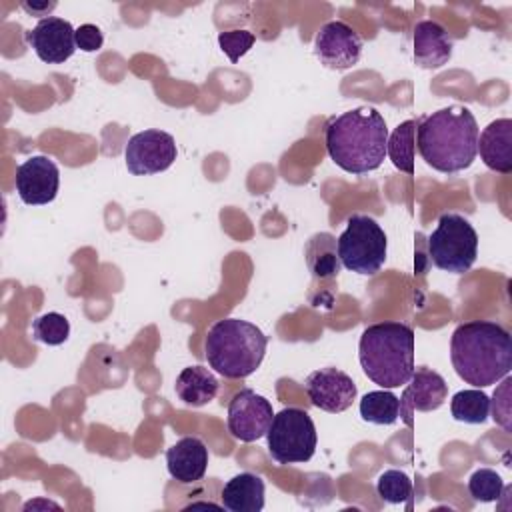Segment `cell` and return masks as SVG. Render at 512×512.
Returning a JSON list of instances; mask_svg holds the SVG:
<instances>
[{"label": "cell", "mask_w": 512, "mask_h": 512, "mask_svg": "<svg viewBox=\"0 0 512 512\" xmlns=\"http://www.w3.org/2000/svg\"><path fill=\"white\" fill-rule=\"evenodd\" d=\"M450 360L466 384L492 386L512 370L510 332L490 320L462 322L450 338Z\"/></svg>", "instance_id": "1"}, {"label": "cell", "mask_w": 512, "mask_h": 512, "mask_svg": "<svg viewBox=\"0 0 512 512\" xmlns=\"http://www.w3.org/2000/svg\"><path fill=\"white\" fill-rule=\"evenodd\" d=\"M324 142L336 166L350 174H366L384 162L388 126L372 106H360L326 122Z\"/></svg>", "instance_id": "2"}, {"label": "cell", "mask_w": 512, "mask_h": 512, "mask_svg": "<svg viewBox=\"0 0 512 512\" xmlns=\"http://www.w3.org/2000/svg\"><path fill=\"white\" fill-rule=\"evenodd\" d=\"M416 144L422 160L442 174L472 166L478 154V124L470 108L448 106L418 118Z\"/></svg>", "instance_id": "3"}, {"label": "cell", "mask_w": 512, "mask_h": 512, "mask_svg": "<svg viewBox=\"0 0 512 512\" xmlns=\"http://www.w3.org/2000/svg\"><path fill=\"white\" fill-rule=\"evenodd\" d=\"M358 358L364 374L390 390L404 386L414 374V330L404 322H378L366 326Z\"/></svg>", "instance_id": "4"}, {"label": "cell", "mask_w": 512, "mask_h": 512, "mask_svg": "<svg viewBox=\"0 0 512 512\" xmlns=\"http://www.w3.org/2000/svg\"><path fill=\"white\" fill-rule=\"evenodd\" d=\"M268 336L240 318H224L210 326L204 352L208 366L224 378H246L254 374L266 354Z\"/></svg>", "instance_id": "5"}, {"label": "cell", "mask_w": 512, "mask_h": 512, "mask_svg": "<svg viewBox=\"0 0 512 512\" xmlns=\"http://www.w3.org/2000/svg\"><path fill=\"white\" fill-rule=\"evenodd\" d=\"M428 256L438 270L468 272L478 256V234L470 220L456 212H444L428 236Z\"/></svg>", "instance_id": "6"}, {"label": "cell", "mask_w": 512, "mask_h": 512, "mask_svg": "<svg viewBox=\"0 0 512 512\" xmlns=\"http://www.w3.org/2000/svg\"><path fill=\"white\" fill-rule=\"evenodd\" d=\"M336 250L346 270L372 276L386 262L388 238L372 216L352 214L344 232L338 236Z\"/></svg>", "instance_id": "7"}, {"label": "cell", "mask_w": 512, "mask_h": 512, "mask_svg": "<svg viewBox=\"0 0 512 512\" xmlns=\"http://www.w3.org/2000/svg\"><path fill=\"white\" fill-rule=\"evenodd\" d=\"M268 452L278 464L308 462L316 452V426L302 408H284L274 414L266 432Z\"/></svg>", "instance_id": "8"}, {"label": "cell", "mask_w": 512, "mask_h": 512, "mask_svg": "<svg viewBox=\"0 0 512 512\" xmlns=\"http://www.w3.org/2000/svg\"><path fill=\"white\" fill-rule=\"evenodd\" d=\"M176 142L164 130H142L134 134L124 150L126 168L134 176H148L168 170L176 160Z\"/></svg>", "instance_id": "9"}, {"label": "cell", "mask_w": 512, "mask_h": 512, "mask_svg": "<svg viewBox=\"0 0 512 512\" xmlns=\"http://www.w3.org/2000/svg\"><path fill=\"white\" fill-rule=\"evenodd\" d=\"M274 418L272 404L250 388L236 392L228 404L226 426L240 442H254L266 436Z\"/></svg>", "instance_id": "10"}, {"label": "cell", "mask_w": 512, "mask_h": 512, "mask_svg": "<svg viewBox=\"0 0 512 512\" xmlns=\"http://www.w3.org/2000/svg\"><path fill=\"white\" fill-rule=\"evenodd\" d=\"M316 58L332 70H348L362 56V38L342 20L326 22L314 38Z\"/></svg>", "instance_id": "11"}, {"label": "cell", "mask_w": 512, "mask_h": 512, "mask_svg": "<svg viewBox=\"0 0 512 512\" xmlns=\"http://www.w3.org/2000/svg\"><path fill=\"white\" fill-rule=\"evenodd\" d=\"M404 386L406 388H404L402 396L398 398L400 400L398 418H402L408 428L414 426V412L438 410L444 404V400L448 398L446 380L438 372H434L426 366L414 368V374L410 376V380Z\"/></svg>", "instance_id": "12"}, {"label": "cell", "mask_w": 512, "mask_h": 512, "mask_svg": "<svg viewBox=\"0 0 512 512\" xmlns=\"http://www.w3.org/2000/svg\"><path fill=\"white\" fill-rule=\"evenodd\" d=\"M304 390L316 408L330 414L348 410L358 394L354 380L334 366L310 372L304 382Z\"/></svg>", "instance_id": "13"}, {"label": "cell", "mask_w": 512, "mask_h": 512, "mask_svg": "<svg viewBox=\"0 0 512 512\" xmlns=\"http://www.w3.org/2000/svg\"><path fill=\"white\" fill-rule=\"evenodd\" d=\"M60 170L48 156H32L16 168V192L24 204L42 206L56 198Z\"/></svg>", "instance_id": "14"}, {"label": "cell", "mask_w": 512, "mask_h": 512, "mask_svg": "<svg viewBox=\"0 0 512 512\" xmlns=\"http://www.w3.org/2000/svg\"><path fill=\"white\" fill-rule=\"evenodd\" d=\"M76 28L58 16L40 18L38 24L26 32V42L36 56L46 64H62L76 50Z\"/></svg>", "instance_id": "15"}, {"label": "cell", "mask_w": 512, "mask_h": 512, "mask_svg": "<svg viewBox=\"0 0 512 512\" xmlns=\"http://www.w3.org/2000/svg\"><path fill=\"white\" fill-rule=\"evenodd\" d=\"M166 466L180 484H194L206 474L208 448L200 438L184 436L166 450Z\"/></svg>", "instance_id": "16"}, {"label": "cell", "mask_w": 512, "mask_h": 512, "mask_svg": "<svg viewBox=\"0 0 512 512\" xmlns=\"http://www.w3.org/2000/svg\"><path fill=\"white\" fill-rule=\"evenodd\" d=\"M414 64L426 70L448 64L452 56V38L442 24L434 20H420L414 26Z\"/></svg>", "instance_id": "17"}, {"label": "cell", "mask_w": 512, "mask_h": 512, "mask_svg": "<svg viewBox=\"0 0 512 512\" xmlns=\"http://www.w3.org/2000/svg\"><path fill=\"white\" fill-rule=\"evenodd\" d=\"M482 162L500 174L512 172V120L496 118L478 134Z\"/></svg>", "instance_id": "18"}, {"label": "cell", "mask_w": 512, "mask_h": 512, "mask_svg": "<svg viewBox=\"0 0 512 512\" xmlns=\"http://www.w3.org/2000/svg\"><path fill=\"white\" fill-rule=\"evenodd\" d=\"M264 480L252 472H240L222 488V506L230 512H260L264 508Z\"/></svg>", "instance_id": "19"}, {"label": "cell", "mask_w": 512, "mask_h": 512, "mask_svg": "<svg viewBox=\"0 0 512 512\" xmlns=\"http://www.w3.org/2000/svg\"><path fill=\"white\" fill-rule=\"evenodd\" d=\"M218 378L204 366H186L176 376V396L188 406H204L218 394Z\"/></svg>", "instance_id": "20"}, {"label": "cell", "mask_w": 512, "mask_h": 512, "mask_svg": "<svg viewBox=\"0 0 512 512\" xmlns=\"http://www.w3.org/2000/svg\"><path fill=\"white\" fill-rule=\"evenodd\" d=\"M304 256H306L310 272L316 278H334V276H338L340 258H338L334 236H330L326 232L314 234L306 244Z\"/></svg>", "instance_id": "21"}, {"label": "cell", "mask_w": 512, "mask_h": 512, "mask_svg": "<svg viewBox=\"0 0 512 512\" xmlns=\"http://www.w3.org/2000/svg\"><path fill=\"white\" fill-rule=\"evenodd\" d=\"M416 128L418 120H404L394 128L392 134H388L386 142V154L392 160V164L406 174H414V146H416Z\"/></svg>", "instance_id": "22"}, {"label": "cell", "mask_w": 512, "mask_h": 512, "mask_svg": "<svg viewBox=\"0 0 512 512\" xmlns=\"http://www.w3.org/2000/svg\"><path fill=\"white\" fill-rule=\"evenodd\" d=\"M398 412H400V400L386 388L366 392L360 400V416L364 422H370V424L390 426L398 420Z\"/></svg>", "instance_id": "23"}, {"label": "cell", "mask_w": 512, "mask_h": 512, "mask_svg": "<svg viewBox=\"0 0 512 512\" xmlns=\"http://www.w3.org/2000/svg\"><path fill=\"white\" fill-rule=\"evenodd\" d=\"M452 418L466 424H484L490 416V398L480 388L460 390L450 400Z\"/></svg>", "instance_id": "24"}, {"label": "cell", "mask_w": 512, "mask_h": 512, "mask_svg": "<svg viewBox=\"0 0 512 512\" xmlns=\"http://www.w3.org/2000/svg\"><path fill=\"white\" fill-rule=\"evenodd\" d=\"M70 336V322L60 312H46L32 320V338L48 346H60Z\"/></svg>", "instance_id": "25"}, {"label": "cell", "mask_w": 512, "mask_h": 512, "mask_svg": "<svg viewBox=\"0 0 512 512\" xmlns=\"http://www.w3.org/2000/svg\"><path fill=\"white\" fill-rule=\"evenodd\" d=\"M376 492L388 504H402L412 496V480L406 472L390 468L378 476Z\"/></svg>", "instance_id": "26"}, {"label": "cell", "mask_w": 512, "mask_h": 512, "mask_svg": "<svg viewBox=\"0 0 512 512\" xmlns=\"http://www.w3.org/2000/svg\"><path fill=\"white\" fill-rule=\"evenodd\" d=\"M468 492L478 502H494L504 492V480L492 468H478L468 478Z\"/></svg>", "instance_id": "27"}, {"label": "cell", "mask_w": 512, "mask_h": 512, "mask_svg": "<svg viewBox=\"0 0 512 512\" xmlns=\"http://www.w3.org/2000/svg\"><path fill=\"white\" fill-rule=\"evenodd\" d=\"M254 34L248 30H230L218 34V44L230 62H238L254 44Z\"/></svg>", "instance_id": "28"}, {"label": "cell", "mask_w": 512, "mask_h": 512, "mask_svg": "<svg viewBox=\"0 0 512 512\" xmlns=\"http://www.w3.org/2000/svg\"><path fill=\"white\" fill-rule=\"evenodd\" d=\"M510 384L512 380L508 376H504V382L500 384V388L494 392L492 400H490V414L494 418L496 424H500L506 432H512L510 426Z\"/></svg>", "instance_id": "29"}, {"label": "cell", "mask_w": 512, "mask_h": 512, "mask_svg": "<svg viewBox=\"0 0 512 512\" xmlns=\"http://www.w3.org/2000/svg\"><path fill=\"white\" fill-rule=\"evenodd\" d=\"M74 38H76V48H80L82 52H96L104 44L102 30L96 24H82V26H78Z\"/></svg>", "instance_id": "30"}, {"label": "cell", "mask_w": 512, "mask_h": 512, "mask_svg": "<svg viewBox=\"0 0 512 512\" xmlns=\"http://www.w3.org/2000/svg\"><path fill=\"white\" fill-rule=\"evenodd\" d=\"M20 8L26 14H30V16H44V18H48L50 12L56 8V2H46V0H42V2H22Z\"/></svg>", "instance_id": "31"}]
</instances>
